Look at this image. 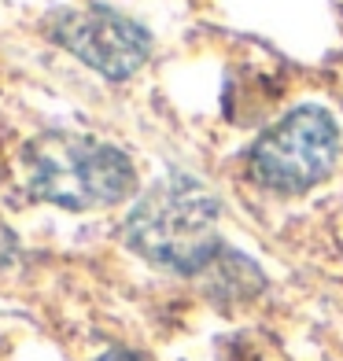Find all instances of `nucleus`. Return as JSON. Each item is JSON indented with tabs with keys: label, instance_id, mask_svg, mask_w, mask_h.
<instances>
[{
	"label": "nucleus",
	"instance_id": "2",
	"mask_svg": "<svg viewBox=\"0 0 343 361\" xmlns=\"http://www.w3.org/2000/svg\"><path fill=\"white\" fill-rule=\"evenodd\" d=\"M23 173L34 195L67 210L111 207L133 192L129 159L85 133H41L30 140L23 152Z\"/></svg>",
	"mask_w": 343,
	"mask_h": 361
},
{
	"label": "nucleus",
	"instance_id": "1",
	"mask_svg": "<svg viewBox=\"0 0 343 361\" xmlns=\"http://www.w3.org/2000/svg\"><path fill=\"white\" fill-rule=\"evenodd\" d=\"M126 240L148 262L192 273L218 251V203L195 177L170 173L129 210Z\"/></svg>",
	"mask_w": 343,
	"mask_h": 361
},
{
	"label": "nucleus",
	"instance_id": "5",
	"mask_svg": "<svg viewBox=\"0 0 343 361\" xmlns=\"http://www.w3.org/2000/svg\"><path fill=\"white\" fill-rule=\"evenodd\" d=\"M100 361H144V357H137V354H129V350H111V354H104Z\"/></svg>",
	"mask_w": 343,
	"mask_h": 361
},
{
	"label": "nucleus",
	"instance_id": "3",
	"mask_svg": "<svg viewBox=\"0 0 343 361\" xmlns=\"http://www.w3.org/2000/svg\"><path fill=\"white\" fill-rule=\"evenodd\" d=\"M336 122L321 107H299L255 144L251 173L266 188L303 192L332 173L336 162Z\"/></svg>",
	"mask_w": 343,
	"mask_h": 361
},
{
	"label": "nucleus",
	"instance_id": "4",
	"mask_svg": "<svg viewBox=\"0 0 343 361\" xmlns=\"http://www.w3.org/2000/svg\"><path fill=\"white\" fill-rule=\"evenodd\" d=\"M52 37L85 59L104 78H129L152 52L148 30L111 8L63 11L52 23Z\"/></svg>",
	"mask_w": 343,
	"mask_h": 361
}]
</instances>
